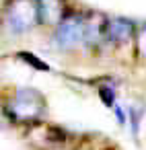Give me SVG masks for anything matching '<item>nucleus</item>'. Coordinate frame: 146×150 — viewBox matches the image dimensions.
Segmentation results:
<instances>
[{
    "instance_id": "f257e3e1",
    "label": "nucleus",
    "mask_w": 146,
    "mask_h": 150,
    "mask_svg": "<svg viewBox=\"0 0 146 150\" xmlns=\"http://www.w3.org/2000/svg\"><path fill=\"white\" fill-rule=\"evenodd\" d=\"M6 117L17 123H37L45 113V97L35 88H17L6 101Z\"/></svg>"
},
{
    "instance_id": "f03ea898",
    "label": "nucleus",
    "mask_w": 146,
    "mask_h": 150,
    "mask_svg": "<svg viewBox=\"0 0 146 150\" xmlns=\"http://www.w3.org/2000/svg\"><path fill=\"white\" fill-rule=\"evenodd\" d=\"M4 19L11 31L27 33L35 25H39L37 0H9L4 8Z\"/></svg>"
},
{
    "instance_id": "7ed1b4c3",
    "label": "nucleus",
    "mask_w": 146,
    "mask_h": 150,
    "mask_svg": "<svg viewBox=\"0 0 146 150\" xmlns=\"http://www.w3.org/2000/svg\"><path fill=\"white\" fill-rule=\"evenodd\" d=\"M84 35H86V17L82 15H68L56 29H54V45L58 50L70 52L74 47H78L80 43H84Z\"/></svg>"
},
{
    "instance_id": "20e7f679",
    "label": "nucleus",
    "mask_w": 146,
    "mask_h": 150,
    "mask_svg": "<svg viewBox=\"0 0 146 150\" xmlns=\"http://www.w3.org/2000/svg\"><path fill=\"white\" fill-rule=\"evenodd\" d=\"M37 11H39V25L54 29L68 17L66 0H37Z\"/></svg>"
},
{
    "instance_id": "39448f33",
    "label": "nucleus",
    "mask_w": 146,
    "mask_h": 150,
    "mask_svg": "<svg viewBox=\"0 0 146 150\" xmlns=\"http://www.w3.org/2000/svg\"><path fill=\"white\" fill-rule=\"evenodd\" d=\"M136 37V25L123 17H111L107 21V41L121 45Z\"/></svg>"
},
{
    "instance_id": "423d86ee",
    "label": "nucleus",
    "mask_w": 146,
    "mask_h": 150,
    "mask_svg": "<svg viewBox=\"0 0 146 150\" xmlns=\"http://www.w3.org/2000/svg\"><path fill=\"white\" fill-rule=\"evenodd\" d=\"M107 21L109 17L101 13H93L86 17V35H84L86 47H97L101 41H107Z\"/></svg>"
},
{
    "instance_id": "0eeeda50",
    "label": "nucleus",
    "mask_w": 146,
    "mask_h": 150,
    "mask_svg": "<svg viewBox=\"0 0 146 150\" xmlns=\"http://www.w3.org/2000/svg\"><path fill=\"white\" fill-rule=\"evenodd\" d=\"M19 58H21L27 66H31V68L39 70V72H52L50 64H47V62H43L41 58H37L33 52H19Z\"/></svg>"
},
{
    "instance_id": "6e6552de",
    "label": "nucleus",
    "mask_w": 146,
    "mask_h": 150,
    "mask_svg": "<svg viewBox=\"0 0 146 150\" xmlns=\"http://www.w3.org/2000/svg\"><path fill=\"white\" fill-rule=\"evenodd\" d=\"M134 43H136V52H138V56L146 60V25H142L140 29H136Z\"/></svg>"
},
{
    "instance_id": "1a4fd4ad",
    "label": "nucleus",
    "mask_w": 146,
    "mask_h": 150,
    "mask_svg": "<svg viewBox=\"0 0 146 150\" xmlns=\"http://www.w3.org/2000/svg\"><path fill=\"white\" fill-rule=\"evenodd\" d=\"M140 115H142L140 109L128 107V119L132 121V136H134V138H138V132H140V119H142Z\"/></svg>"
},
{
    "instance_id": "9d476101",
    "label": "nucleus",
    "mask_w": 146,
    "mask_h": 150,
    "mask_svg": "<svg viewBox=\"0 0 146 150\" xmlns=\"http://www.w3.org/2000/svg\"><path fill=\"white\" fill-rule=\"evenodd\" d=\"M99 97L105 103V107H113L115 105V93L111 86H99Z\"/></svg>"
},
{
    "instance_id": "9b49d317",
    "label": "nucleus",
    "mask_w": 146,
    "mask_h": 150,
    "mask_svg": "<svg viewBox=\"0 0 146 150\" xmlns=\"http://www.w3.org/2000/svg\"><path fill=\"white\" fill-rule=\"evenodd\" d=\"M111 109L115 111V115H117V121H119V125H125V121H128V119H125V117H128V115H125V111H123V109H121V107H119L117 103H115V105H113Z\"/></svg>"
}]
</instances>
